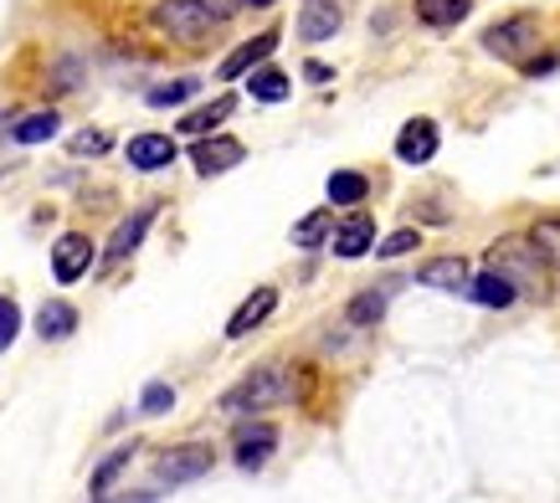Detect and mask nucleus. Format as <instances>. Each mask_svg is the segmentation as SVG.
Wrapping results in <instances>:
<instances>
[{
  "label": "nucleus",
  "instance_id": "obj_13",
  "mask_svg": "<svg viewBox=\"0 0 560 503\" xmlns=\"http://www.w3.org/2000/svg\"><path fill=\"white\" fill-rule=\"evenodd\" d=\"M371 247H375V221L365 217V211H355L350 221H340V226H335V257L355 262V257H365Z\"/></svg>",
  "mask_w": 560,
  "mask_h": 503
},
{
  "label": "nucleus",
  "instance_id": "obj_16",
  "mask_svg": "<svg viewBox=\"0 0 560 503\" xmlns=\"http://www.w3.org/2000/svg\"><path fill=\"white\" fill-rule=\"evenodd\" d=\"M129 165L135 169H171L175 165V139L171 134H139L129 139Z\"/></svg>",
  "mask_w": 560,
  "mask_h": 503
},
{
  "label": "nucleus",
  "instance_id": "obj_28",
  "mask_svg": "<svg viewBox=\"0 0 560 503\" xmlns=\"http://www.w3.org/2000/svg\"><path fill=\"white\" fill-rule=\"evenodd\" d=\"M196 78H175V83H165V87H154L150 93V108H175V103H186L190 93H196Z\"/></svg>",
  "mask_w": 560,
  "mask_h": 503
},
{
  "label": "nucleus",
  "instance_id": "obj_29",
  "mask_svg": "<svg viewBox=\"0 0 560 503\" xmlns=\"http://www.w3.org/2000/svg\"><path fill=\"white\" fill-rule=\"evenodd\" d=\"M21 335V308L16 299H0V350H11Z\"/></svg>",
  "mask_w": 560,
  "mask_h": 503
},
{
  "label": "nucleus",
  "instance_id": "obj_8",
  "mask_svg": "<svg viewBox=\"0 0 560 503\" xmlns=\"http://www.w3.org/2000/svg\"><path fill=\"white\" fill-rule=\"evenodd\" d=\"M340 26H345L340 0H304V11H299V36H304L308 47H314V42H329Z\"/></svg>",
  "mask_w": 560,
  "mask_h": 503
},
{
  "label": "nucleus",
  "instance_id": "obj_25",
  "mask_svg": "<svg viewBox=\"0 0 560 503\" xmlns=\"http://www.w3.org/2000/svg\"><path fill=\"white\" fill-rule=\"evenodd\" d=\"M329 232H335L329 211H314V217H304L299 226H293V247H319V242H324Z\"/></svg>",
  "mask_w": 560,
  "mask_h": 503
},
{
  "label": "nucleus",
  "instance_id": "obj_15",
  "mask_svg": "<svg viewBox=\"0 0 560 503\" xmlns=\"http://www.w3.org/2000/svg\"><path fill=\"white\" fill-rule=\"evenodd\" d=\"M272 47H278V32H262V36H253V42H242L226 62H221V83H232V78H242V72H253L257 62H268L272 57Z\"/></svg>",
  "mask_w": 560,
  "mask_h": 503
},
{
  "label": "nucleus",
  "instance_id": "obj_4",
  "mask_svg": "<svg viewBox=\"0 0 560 503\" xmlns=\"http://www.w3.org/2000/svg\"><path fill=\"white\" fill-rule=\"evenodd\" d=\"M483 47L493 57H504V62H520L529 47H540V21L535 16H514V21H499L483 32Z\"/></svg>",
  "mask_w": 560,
  "mask_h": 503
},
{
  "label": "nucleus",
  "instance_id": "obj_12",
  "mask_svg": "<svg viewBox=\"0 0 560 503\" xmlns=\"http://www.w3.org/2000/svg\"><path fill=\"white\" fill-rule=\"evenodd\" d=\"M272 308H278V288H253L247 299H242V308L226 319V339H242V335H253L257 324L268 319Z\"/></svg>",
  "mask_w": 560,
  "mask_h": 503
},
{
  "label": "nucleus",
  "instance_id": "obj_7",
  "mask_svg": "<svg viewBox=\"0 0 560 503\" xmlns=\"http://www.w3.org/2000/svg\"><path fill=\"white\" fill-rule=\"evenodd\" d=\"M438 144H442V134L432 118H407L401 134H396V154H401L407 165H427V160L438 154Z\"/></svg>",
  "mask_w": 560,
  "mask_h": 503
},
{
  "label": "nucleus",
  "instance_id": "obj_32",
  "mask_svg": "<svg viewBox=\"0 0 560 503\" xmlns=\"http://www.w3.org/2000/svg\"><path fill=\"white\" fill-rule=\"evenodd\" d=\"M196 5H201V11H206L211 21H226L232 11H237V0H196Z\"/></svg>",
  "mask_w": 560,
  "mask_h": 503
},
{
  "label": "nucleus",
  "instance_id": "obj_5",
  "mask_svg": "<svg viewBox=\"0 0 560 503\" xmlns=\"http://www.w3.org/2000/svg\"><path fill=\"white\" fill-rule=\"evenodd\" d=\"M154 211H160V206H139V211H129V217L114 226L108 247H103V262H108V268H114V262H124V257H135L139 242H144V232L154 226Z\"/></svg>",
  "mask_w": 560,
  "mask_h": 503
},
{
  "label": "nucleus",
  "instance_id": "obj_24",
  "mask_svg": "<svg viewBox=\"0 0 560 503\" xmlns=\"http://www.w3.org/2000/svg\"><path fill=\"white\" fill-rule=\"evenodd\" d=\"M57 124H62V118L47 108V114H26L16 129H11V134H16V144H47V139L57 134Z\"/></svg>",
  "mask_w": 560,
  "mask_h": 503
},
{
  "label": "nucleus",
  "instance_id": "obj_6",
  "mask_svg": "<svg viewBox=\"0 0 560 503\" xmlns=\"http://www.w3.org/2000/svg\"><path fill=\"white\" fill-rule=\"evenodd\" d=\"M88 268H93V242L83 232L57 236V247H51V278L57 283H78Z\"/></svg>",
  "mask_w": 560,
  "mask_h": 503
},
{
  "label": "nucleus",
  "instance_id": "obj_30",
  "mask_svg": "<svg viewBox=\"0 0 560 503\" xmlns=\"http://www.w3.org/2000/svg\"><path fill=\"white\" fill-rule=\"evenodd\" d=\"M139 406H144V417H165V411H171V406H175V390H171V386H160V381H154V386H144V396H139Z\"/></svg>",
  "mask_w": 560,
  "mask_h": 503
},
{
  "label": "nucleus",
  "instance_id": "obj_1",
  "mask_svg": "<svg viewBox=\"0 0 560 503\" xmlns=\"http://www.w3.org/2000/svg\"><path fill=\"white\" fill-rule=\"evenodd\" d=\"M293 396V375L278 365H262L253 370L242 386H232L221 396V411L226 417H257V411H268V406H283Z\"/></svg>",
  "mask_w": 560,
  "mask_h": 503
},
{
  "label": "nucleus",
  "instance_id": "obj_19",
  "mask_svg": "<svg viewBox=\"0 0 560 503\" xmlns=\"http://www.w3.org/2000/svg\"><path fill=\"white\" fill-rule=\"evenodd\" d=\"M468 11H474V0H417V16L427 26H438V32H453Z\"/></svg>",
  "mask_w": 560,
  "mask_h": 503
},
{
  "label": "nucleus",
  "instance_id": "obj_23",
  "mask_svg": "<svg viewBox=\"0 0 560 503\" xmlns=\"http://www.w3.org/2000/svg\"><path fill=\"white\" fill-rule=\"evenodd\" d=\"M247 87H253L257 103H283V98H289V78H283L278 68H253Z\"/></svg>",
  "mask_w": 560,
  "mask_h": 503
},
{
  "label": "nucleus",
  "instance_id": "obj_3",
  "mask_svg": "<svg viewBox=\"0 0 560 503\" xmlns=\"http://www.w3.org/2000/svg\"><path fill=\"white\" fill-rule=\"evenodd\" d=\"M201 472H211V447H206V442H180L171 453H160V463H154V478L171 488L196 483Z\"/></svg>",
  "mask_w": 560,
  "mask_h": 503
},
{
  "label": "nucleus",
  "instance_id": "obj_9",
  "mask_svg": "<svg viewBox=\"0 0 560 503\" xmlns=\"http://www.w3.org/2000/svg\"><path fill=\"white\" fill-rule=\"evenodd\" d=\"M272 447H278V432H272L268 421H242L237 426V468L257 472L272 457Z\"/></svg>",
  "mask_w": 560,
  "mask_h": 503
},
{
  "label": "nucleus",
  "instance_id": "obj_26",
  "mask_svg": "<svg viewBox=\"0 0 560 503\" xmlns=\"http://www.w3.org/2000/svg\"><path fill=\"white\" fill-rule=\"evenodd\" d=\"M68 150L78 154V160H93V154H108V150H114V134H108V129H83V134L68 139Z\"/></svg>",
  "mask_w": 560,
  "mask_h": 503
},
{
  "label": "nucleus",
  "instance_id": "obj_21",
  "mask_svg": "<svg viewBox=\"0 0 560 503\" xmlns=\"http://www.w3.org/2000/svg\"><path fill=\"white\" fill-rule=\"evenodd\" d=\"M324 190H329V206H360L365 201V190H371V180H365L360 169H335Z\"/></svg>",
  "mask_w": 560,
  "mask_h": 503
},
{
  "label": "nucleus",
  "instance_id": "obj_10",
  "mask_svg": "<svg viewBox=\"0 0 560 503\" xmlns=\"http://www.w3.org/2000/svg\"><path fill=\"white\" fill-rule=\"evenodd\" d=\"M468 278H474V268H468V257H458V252H447V257H432L422 272H417V283L438 288V293H458L468 288Z\"/></svg>",
  "mask_w": 560,
  "mask_h": 503
},
{
  "label": "nucleus",
  "instance_id": "obj_2",
  "mask_svg": "<svg viewBox=\"0 0 560 503\" xmlns=\"http://www.w3.org/2000/svg\"><path fill=\"white\" fill-rule=\"evenodd\" d=\"M154 26L171 36V42H180V47H196V42H206V36L217 32V21L206 16L196 0H160L154 5Z\"/></svg>",
  "mask_w": 560,
  "mask_h": 503
},
{
  "label": "nucleus",
  "instance_id": "obj_33",
  "mask_svg": "<svg viewBox=\"0 0 560 503\" xmlns=\"http://www.w3.org/2000/svg\"><path fill=\"white\" fill-rule=\"evenodd\" d=\"M242 5H253V11H268L272 0H242Z\"/></svg>",
  "mask_w": 560,
  "mask_h": 503
},
{
  "label": "nucleus",
  "instance_id": "obj_22",
  "mask_svg": "<svg viewBox=\"0 0 560 503\" xmlns=\"http://www.w3.org/2000/svg\"><path fill=\"white\" fill-rule=\"evenodd\" d=\"M529 252L540 257V262H550V268H560V217H545L529 226Z\"/></svg>",
  "mask_w": 560,
  "mask_h": 503
},
{
  "label": "nucleus",
  "instance_id": "obj_18",
  "mask_svg": "<svg viewBox=\"0 0 560 503\" xmlns=\"http://www.w3.org/2000/svg\"><path fill=\"white\" fill-rule=\"evenodd\" d=\"M72 329H78V308H72V303H62V299L42 303V314H36V335L42 339H68Z\"/></svg>",
  "mask_w": 560,
  "mask_h": 503
},
{
  "label": "nucleus",
  "instance_id": "obj_17",
  "mask_svg": "<svg viewBox=\"0 0 560 503\" xmlns=\"http://www.w3.org/2000/svg\"><path fill=\"white\" fill-rule=\"evenodd\" d=\"M232 108H237V98H232V93H221V98L201 103V108H190V114L180 118V129H186L190 139H206L217 124H226V118H232Z\"/></svg>",
  "mask_w": 560,
  "mask_h": 503
},
{
  "label": "nucleus",
  "instance_id": "obj_20",
  "mask_svg": "<svg viewBox=\"0 0 560 503\" xmlns=\"http://www.w3.org/2000/svg\"><path fill=\"white\" fill-rule=\"evenodd\" d=\"M390 293L386 288H365V293H355L350 299V308H345V319L355 324V329H371V324H381V314H386Z\"/></svg>",
  "mask_w": 560,
  "mask_h": 503
},
{
  "label": "nucleus",
  "instance_id": "obj_11",
  "mask_svg": "<svg viewBox=\"0 0 560 503\" xmlns=\"http://www.w3.org/2000/svg\"><path fill=\"white\" fill-rule=\"evenodd\" d=\"M242 154L247 150H242L237 139H226V134L221 139H196V144H190V165L201 169V175H226L232 165H242Z\"/></svg>",
  "mask_w": 560,
  "mask_h": 503
},
{
  "label": "nucleus",
  "instance_id": "obj_14",
  "mask_svg": "<svg viewBox=\"0 0 560 503\" xmlns=\"http://www.w3.org/2000/svg\"><path fill=\"white\" fill-rule=\"evenodd\" d=\"M463 299H474V303H483V308H510L514 299H520V288L504 278V272H474L468 278V288H463Z\"/></svg>",
  "mask_w": 560,
  "mask_h": 503
},
{
  "label": "nucleus",
  "instance_id": "obj_31",
  "mask_svg": "<svg viewBox=\"0 0 560 503\" xmlns=\"http://www.w3.org/2000/svg\"><path fill=\"white\" fill-rule=\"evenodd\" d=\"M417 242H422V236L407 226V232H390L386 242H381V247H371V252H375V257H407V252H417Z\"/></svg>",
  "mask_w": 560,
  "mask_h": 503
},
{
  "label": "nucleus",
  "instance_id": "obj_27",
  "mask_svg": "<svg viewBox=\"0 0 560 503\" xmlns=\"http://www.w3.org/2000/svg\"><path fill=\"white\" fill-rule=\"evenodd\" d=\"M129 457H135V447H119V453H108V463H103V468L93 472V499H103V493L114 488V478H119V472L129 468Z\"/></svg>",
  "mask_w": 560,
  "mask_h": 503
}]
</instances>
